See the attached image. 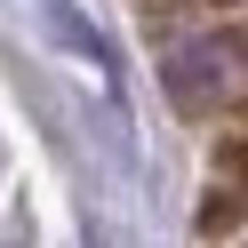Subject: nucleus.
I'll return each mask as SVG.
<instances>
[{"instance_id":"nucleus-1","label":"nucleus","mask_w":248,"mask_h":248,"mask_svg":"<svg viewBox=\"0 0 248 248\" xmlns=\"http://www.w3.org/2000/svg\"><path fill=\"white\" fill-rule=\"evenodd\" d=\"M168 96L184 112H224L248 104V32H208L168 56Z\"/></svg>"}]
</instances>
